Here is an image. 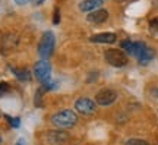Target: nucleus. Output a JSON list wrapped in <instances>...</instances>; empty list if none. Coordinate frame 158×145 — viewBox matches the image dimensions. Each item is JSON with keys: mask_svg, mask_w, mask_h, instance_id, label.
<instances>
[{"mask_svg": "<svg viewBox=\"0 0 158 145\" xmlns=\"http://www.w3.org/2000/svg\"><path fill=\"white\" fill-rule=\"evenodd\" d=\"M51 122L57 128L69 129L78 123V116L72 110H62V112L56 113L54 116L51 117Z\"/></svg>", "mask_w": 158, "mask_h": 145, "instance_id": "obj_1", "label": "nucleus"}, {"mask_svg": "<svg viewBox=\"0 0 158 145\" xmlns=\"http://www.w3.org/2000/svg\"><path fill=\"white\" fill-rule=\"evenodd\" d=\"M54 44H56V37L51 31H45L43 34V37L40 40L38 44V54L43 59H47V57L51 56V53L54 50Z\"/></svg>", "mask_w": 158, "mask_h": 145, "instance_id": "obj_2", "label": "nucleus"}, {"mask_svg": "<svg viewBox=\"0 0 158 145\" xmlns=\"http://www.w3.org/2000/svg\"><path fill=\"white\" fill-rule=\"evenodd\" d=\"M104 57H106V62L108 65H111L114 67H123L127 65V57L122 50H117V49H110L104 53Z\"/></svg>", "mask_w": 158, "mask_h": 145, "instance_id": "obj_3", "label": "nucleus"}, {"mask_svg": "<svg viewBox=\"0 0 158 145\" xmlns=\"http://www.w3.org/2000/svg\"><path fill=\"white\" fill-rule=\"evenodd\" d=\"M34 73H35L37 79H38L41 84L43 85L47 84V82H48V79H50V75H51L50 63L45 60V59L37 62V63H35V66H34Z\"/></svg>", "mask_w": 158, "mask_h": 145, "instance_id": "obj_4", "label": "nucleus"}, {"mask_svg": "<svg viewBox=\"0 0 158 145\" xmlns=\"http://www.w3.org/2000/svg\"><path fill=\"white\" fill-rule=\"evenodd\" d=\"M116 98H117V94L113 89H101L95 95L97 104H100V106H110L116 101Z\"/></svg>", "mask_w": 158, "mask_h": 145, "instance_id": "obj_5", "label": "nucleus"}, {"mask_svg": "<svg viewBox=\"0 0 158 145\" xmlns=\"http://www.w3.org/2000/svg\"><path fill=\"white\" fill-rule=\"evenodd\" d=\"M75 109L81 114H92L97 110V104L89 98H79L75 103Z\"/></svg>", "mask_w": 158, "mask_h": 145, "instance_id": "obj_6", "label": "nucleus"}, {"mask_svg": "<svg viewBox=\"0 0 158 145\" xmlns=\"http://www.w3.org/2000/svg\"><path fill=\"white\" fill-rule=\"evenodd\" d=\"M45 139L50 144H64L69 141V134L63 130H48L45 135Z\"/></svg>", "mask_w": 158, "mask_h": 145, "instance_id": "obj_7", "label": "nucleus"}, {"mask_svg": "<svg viewBox=\"0 0 158 145\" xmlns=\"http://www.w3.org/2000/svg\"><path fill=\"white\" fill-rule=\"evenodd\" d=\"M108 18V12L106 9H97V11L89 12V15L86 16V21L92 23H102L106 22Z\"/></svg>", "mask_w": 158, "mask_h": 145, "instance_id": "obj_8", "label": "nucleus"}, {"mask_svg": "<svg viewBox=\"0 0 158 145\" xmlns=\"http://www.w3.org/2000/svg\"><path fill=\"white\" fill-rule=\"evenodd\" d=\"M116 34L113 32H101V34H95L91 37V41L92 43H101V44H113L116 41Z\"/></svg>", "mask_w": 158, "mask_h": 145, "instance_id": "obj_9", "label": "nucleus"}, {"mask_svg": "<svg viewBox=\"0 0 158 145\" xmlns=\"http://www.w3.org/2000/svg\"><path fill=\"white\" fill-rule=\"evenodd\" d=\"M102 0H82L79 3V9L82 12H92V11H97L100 6H101Z\"/></svg>", "mask_w": 158, "mask_h": 145, "instance_id": "obj_10", "label": "nucleus"}, {"mask_svg": "<svg viewBox=\"0 0 158 145\" xmlns=\"http://www.w3.org/2000/svg\"><path fill=\"white\" fill-rule=\"evenodd\" d=\"M154 50L152 49H149V47H147L145 45V49H142L141 51H139V54H138V60H139V63L141 65H147L148 62H151L152 60V57H154Z\"/></svg>", "mask_w": 158, "mask_h": 145, "instance_id": "obj_11", "label": "nucleus"}, {"mask_svg": "<svg viewBox=\"0 0 158 145\" xmlns=\"http://www.w3.org/2000/svg\"><path fill=\"white\" fill-rule=\"evenodd\" d=\"M13 72H15V76H16L19 81H29V79H31V73H29V70L25 69V67L13 69Z\"/></svg>", "mask_w": 158, "mask_h": 145, "instance_id": "obj_12", "label": "nucleus"}, {"mask_svg": "<svg viewBox=\"0 0 158 145\" xmlns=\"http://www.w3.org/2000/svg\"><path fill=\"white\" fill-rule=\"evenodd\" d=\"M122 49L126 50V53H129V54H133L135 56V50H136V43H132L129 40H126L122 43Z\"/></svg>", "mask_w": 158, "mask_h": 145, "instance_id": "obj_13", "label": "nucleus"}, {"mask_svg": "<svg viewBox=\"0 0 158 145\" xmlns=\"http://www.w3.org/2000/svg\"><path fill=\"white\" fill-rule=\"evenodd\" d=\"M126 145H149V142L145 141V139H136V138H133V139L127 141Z\"/></svg>", "mask_w": 158, "mask_h": 145, "instance_id": "obj_14", "label": "nucleus"}, {"mask_svg": "<svg viewBox=\"0 0 158 145\" xmlns=\"http://www.w3.org/2000/svg\"><path fill=\"white\" fill-rule=\"evenodd\" d=\"M151 31H154L155 34H158V19L151 21Z\"/></svg>", "mask_w": 158, "mask_h": 145, "instance_id": "obj_15", "label": "nucleus"}, {"mask_svg": "<svg viewBox=\"0 0 158 145\" xmlns=\"http://www.w3.org/2000/svg\"><path fill=\"white\" fill-rule=\"evenodd\" d=\"M7 91H9V85L5 84V82H3V84H0V95L5 94V92H7Z\"/></svg>", "mask_w": 158, "mask_h": 145, "instance_id": "obj_16", "label": "nucleus"}, {"mask_svg": "<svg viewBox=\"0 0 158 145\" xmlns=\"http://www.w3.org/2000/svg\"><path fill=\"white\" fill-rule=\"evenodd\" d=\"M59 21H60V16H59V9H56V11H54V18H53V22L59 23Z\"/></svg>", "mask_w": 158, "mask_h": 145, "instance_id": "obj_17", "label": "nucleus"}, {"mask_svg": "<svg viewBox=\"0 0 158 145\" xmlns=\"http://www.w3.org/2000/svg\"><path fill=\"white\" fill-rule=\"evenodd\" d=\"M29 2H31L34 6H40V5H43V2H44V0H29Z\"/></svg>", "mask_w": 158, "mask_h": 145, "instance_id": "obj_18", "label": "nucleus"}, {"mask_svg": "<svg viewBox=\"0 0 158 145\" xmlns=\"http://www.w3.org/2000/svg\"><path fill=\"white\" fill-rule=\"evenodd\" d=\"M9 120H10V123L13 126H18V125H19V119H10V117H9Z\"/></svg>", "mask_w": 158, "mask_h": 145, "instance_id": "obj_19", "label": "nucleus"}, {"mask_svg": "<svg viewBox=\"0 0 158 145\" xmlns=\"http://www.w3.org/2000/svg\"><path fill=\"white\" fill-rule=\"evenodd\" d=\"M29 0H15V3H18V5H25V3H28Z\"/></svg>", "mask_w": 158, "mask_h": 145, "instance_id": "obj_20", "label": "nucleus"}, {"mask_svg": "<svg viewBox=\"0 0 158 145\" xmlns=\"http://www.w3.org/2000/svg\"><path fill=\"white\" fill-rule=\"evenodd\" d=\"M0 144H2V138H0Z\"/></svg>", "mask_w": 158, "mask_h": 145, "instance_id": "obj_21", "label": "nucleus"}]
</instances>
